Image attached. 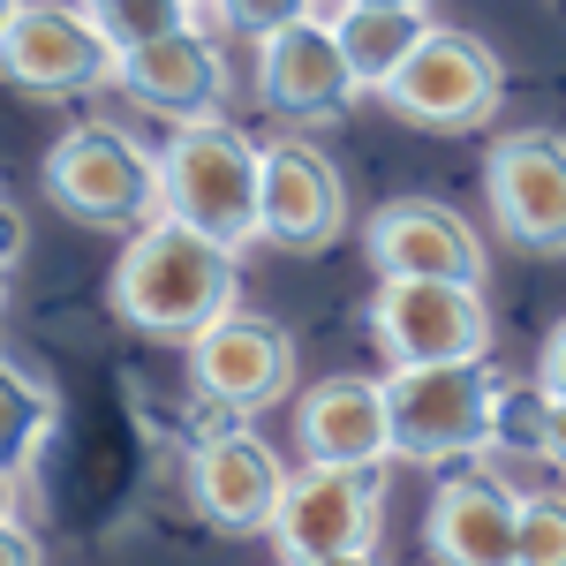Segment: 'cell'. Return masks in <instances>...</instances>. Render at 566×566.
Masks as SVG:
<instances>
[{"mask_svg":"<svg viewBox=\"0 0 566 566\" xmlns=\"http://www.w3.org/2000/svg\"><path fill=\"white\" fill-rule=\"evenodd\" d=\"M234 250H219L205 242L197 227H181V219H159V227H144L122 242V258H114V280H106V303L114 317L144 333V340H159V348H197L205 333H212L219 317L234 310Z\"/></svg>","mask_w":566,"mask_h":566,"instance_id":"6da1fadb","label":"cell"},{"mask_svg":"<svg viewBox=\"0 0 566 566\" xmlns=\"http://www.w3.org/2000/svg\"><path fill=\"white\" fill-rule=\"evenodd\" d=\"M167 175V219L197 227L219 250L264 242V144L242 136L234 122H181L159 151Z\"/></svg>","mask_w":566,"mask_h":566,"instance_id":"7a4b0ae2","label":"cell"},{"mask_svg":"<svg viewBox=\"0 0 566 566\" xmlns=\"http://www.w3.org/2000/svg\"><path fill=\"white\" fill-rule=\"evenodd\" d=\"M45 205L76 227H98V234H144L167 219V175L159 159L136 144L129 129L114 122H76L45 151Z\"/></svg>","mask_w":566,"mask_h":566,"instance_id":"3957f363","label":"cell"},{"mask_svg":"<svg viewBox=\"0 0 566 566\" xmlns=\"http://www.w3.org/2000/svg\"><path fill=\"white\" fill-rule=\"evenodd\" d=\"M370 333L392 370H438V363H483L491 355V287L469 280H378Z\"/></svg>","mask_w":566,"mask_h":566,"instance_id":"277c9868","label":"cell"},{"mask_svg":"<svg viewBox=\"0 0 566 566\" xmlns=\"http://www.w3.org/2000/svg\"><path fill=\"white\" fill-rule=\"evenodd\" d=\"M491 370L483 363H438V370H386V416H392V453L400 461H469L491 446Z\"/></svg>","mask_w":566,"mask_h":566,"instance_id":"5b68a950","label":"cell"},{"mask_svg":"<svg viewBox=\"0 0 566 566\" xmlns=\"http://www.w3.org/2000/svg\"><path fill=\"white\" fill-rule=\"evenodd\" d=\"M499 98H506V69L469 31H431V39L408 53V69L378 91L386 114H400L408 129H438V136L483 129L499 114Z\"/></svg>","mask_w":566,"mask_h":566,"instance_id":"8992f818","label":"cell"},{"mask_svg":"<svg viewBox=\"0 0 566 566\" xmlns=\"http://www.w3.org/2000/svg\"><path fill=\"white\" fill-rule=\"evenodd\" d=\"M378 528H386V476L378 469H310L303 461L287 476L272 544L287 566H310V559L378 552Z\"/></svg>","mask_w":566,"mask_h":566,"instance_id":"52a82bcc","label":"cell"},{"mask_svg":"<svg viewBox=\"0 0 566 566\" xmlns=\"http://www.w3.org/2000/svg\"><path fill=\"white\" fill-rule=\"evenodd\" d=\"M491 227L528 258H566V136L559 129H514L483 159Z\"/></svg>","mask_w":566,"mask_h":566,"instance_id":"ba28073f","label":"cell"},{"mask_svg":"<svg viewBox=\"0 0 566 566\" xmlns=\"http://www.w3.org/2000/svg\"><path fill=\"white\" fill-rule=\"evenodd\" d=\"M114 76V45L98 39L84 8L61 0H23L15 23L0 31V84H15L23 98H76Z\"/></svg>","mask_w":566,"mask_h":566,"instance_id":"9c48e42d","label":"cell"},{"mask_svg":"<svg viewBox=\"0 0 566 566\" xmlns=\"http://www.w3.org/2000/svg\"><path fill=\"white\" fill-rule=\"evenodd\" d=\"M348 234V175L310 136H264V242L272 250H333Z\"/></svg>","mask_w":566,"mask_h":566,"instance_id":"30bf717a","label":"cell"},{"mask_svg":"<svg viewBox=\"0 0 566 566\" xmlns=\"http://www.w3.org/2000/svg\"><path fill=\"white\" fill-rule=\"evenodd\" d=\"M258 98L280 114V122H303V129H333L348 122L363 84H355L348 53L325 23H287L280 39L258 45Z\"/></svg>","mask_w":566,"mask_h":566,"instance_id":"8fae6325","label":"cell"},{"mask_svg":"<svg viewBox=\"0 0 566 566\" xmlns=\"http://www.w3.org/2000/svg\"><path fill=\"white\" fill-rule=\"evenodd\" d=\"M189 499L219 536H272L280 499H287V469L258 431H212L189 453Z\"/></svg>","mask_w":566,"mask_h":566,"instance_id":"7c38bea8","label":"cell"},{"mask_svg":"<svg viewBox=\"0 0 566 566\" xmlns=\"http://www.w3.org/2000/svg\"><path fill=\"white\" fill-rule=\"evenodd\" d=\"M370 264L386 280H469L483 287V234L453 205L438 197H400V205H378L370 212V234H363Z\"/></svg>","mask_w":566,"mask_h":566,"instance_id":"4fadbf2b","label":"cell"},{"mask_svg":"<svg viewBox=\"0 0 566 566\" xmlns=\"http://www.w3.org/2000/svg\"><path fill=\"white\" fill-rule=\"evenodd\" d=\"M114 91H129L136 106L167 114V122H219L227 91H234V69L219 53L212 31H175L159 45H136V53H114Z\"/></svg>","mask_w":566,"mask_h":566,"instance_id":"5bb4252c","label":"cell"},{"mask_svg":"<svg viewBox=\"0 0 566 566\" xmlns=\"http://www.w3.org/2000/svg\"><path fill=\"white\" fill-rule=\"evenodd\" d=\"M189 378L205 386V400L234 408V416H258L272 400H287V386H295V340L272 317L227 310L212 333L189 348Z\"/></svg>","mask_w":566,"mask_h":566,"instance_id":"9a60e30c","label":"cell"},{"mask_svg":"<svg viewBox=\"0 0 566 566\" xmlns=\"http://www.w3.org/2000/svg\"><path fill=\"white\" fill-rule=\"evenodd\" d=\"M423 544L438 566H514L522 559V491H506L483 469H461L431 491Z\"/></svg>","mask_w":566,"mask_h":566,"instance_id":"2e32d148","label":"cell"},{"mask_svg":"<svg viewBox=\"0 0 566 566\" xmlns=\"http://www.w3.org/2000/svg\"><path fill=\"white\" fill-rule=\"evenodd\" d=\"M295 446L310 469H378L392 461V416H386V378H317L295 400Z\"/></svg>","mask_w":566,"mask_h":566,"instance_id":"e0dca14e","label":"cell"},{"mask_svg":"<svg viewBox=\"0 0 566 566\" xmlns=\"http://www.w3.org/2000/svg\"><path fill=\"white\" fill-rule=\"evenodd\" d=\"M333 39L348 53L355 84L378 98V91L408 69V53L431 39V8H348V15L333 23Z\"/></svg>","mask_w":566,"mask_h":566,"instance_id":"ac0fdd59","label":"cell"},{"mask_svg":"<svg viewBox=\"0 0 566 566\" xmlns=\"http://www.w3.org/2000/svg\"><path fill=\"white\" fill-rule=\"evenodd\" d=\"M45 438H53V392H45L23 363L0 355V469L31 476L39 453H45Z\"/></svg>","mask_w":566,"mask_h":566,"instance_id":"d6986e66","label":"cell"},{"mask_svg":"<svg viewBox=\"0 0 566 566\" xmlns=\"http://www.w3.org/2000/svg\"><path fill=\"white\" fill-rule=\"evenodd\" d=\"M76 8L98 23V39L114 45V53L159 45V39H175V31H205V8H189V0H76Z\"/></svg>","mask_w":566,"mask_h":566,"instance_id":"ffe728a7","label":"cell"},{"mask_svg":"<svg viewBox=\"0 0 566 566\" xmlns=\"http://www.w3.org/2000/svg\"><path fill=\"white\" fill-rule=\"evenodd\" d=\"M544 438H552V386L544 378H499L491 386V446L544 453Z\"/></svg>","mask_w":566,"mask_h":566,"instance_id":"44dd1931","label":"cell"},{"mask_svg":"<svg viewBox=\"0 0 566 566\" xmlns=\"http://www.w3.org/2000/svg\"><path fill=\"white\" fill-rule=\"evenodd\" d=\"M514 566H566V491H522V559Z\"/></svg>","mask_w":566,"mask_h":566,"instance_id":"7402d4cb","label":"cell"},{"mask_svg":"<svg viewBox=\"0 0 566 566\" xmlns=\"http://www.w3.org/2000/svg\"><path fill=\"white\" fill-rule=\"evenodd\" d=\"M303 15H310V0H212V31H242L250 45L280 39Z\"/></svg>","mask_w":566,"mask_h":566,"instance_id":"603a6c76","label":"cell"},{"mask_svg":"<svg viewBox=\"0 0 566 566\" xmlns=\"http://www.w3.org/2000/svg\"><path fill=\"white\" fill-rule=\"evenodd\" d=\"M536 378L552 386V400H566V317L544 333V348H536Z\"/></svg>","mask_w":566,"mask_h":566,"instance_id":"cb8c5ba5","label":"cell"},{"mask_svg":"<svg viewBox=\"0 0 566 566\" xmlns=\"http://www.w3.org/2000/svg\"><path fill=\"white\" fill-rule=\"evenodd\" d=\"M0 566H45L39 528H23V522H0Z\"/></svg>","mask_w":566,"mask_h":566,"instance_id":"d4e9b609","label":"cell"},{"mask_svg":"<svg viewBox=\"0 0 566 566\" xmlns=\"http://www.w3.org/2000/svg\"><path fill=\"white\" fill-rule=\"evenodd\" d=\"M23 242H31V234H23V212L0 197V280H8V264L23 258Z\"/></svg>","mask_w":566,"mask_h":566,"instance_id":"484cf974","label":"cell"},{"mask_svg":"<svg viewBox=\"0 0 566 566\" xmlns=\"http://www.w3.org/2000/svg\"><path fill=\"white\" fill-rule=\"evenodd\" d=\"M0 522H23V476L0 469Z\"/></svg>","mask_w":566,"mask_h":566,"instance_id":"4316f807","label":"cell"},{"mask_svg":"<svg viewBox=\"0 0 566 566\" xmlns=\"http://www.w3.org/2000/svg\"><path fill=\"white\" fill-rule=\"evenodd\" d=\"M544 461L566 469V400H552V438H544Z\"/></svg>","mask_w":566,"mask_h":566,"instance_id":"83f0119b","label":"cell"},{"mask_svg":"<svg viewBox=\"0 0 566 566\" xmlns=\"http://www.w3.org/2000/svg\"><path fill=\"white\" fill-rule=\"evenodd\" d=\"M310 566H386L378 552H348V559H310Z\"/></svg>","mask_w":566,"mask_h":566,"instance_id":"f1b7e54d","label":"cell"},{"mask_svg":"<svg viewBox=\"0 0 566 566\" xmlns=\"http://www.w3.org/2000/svg\"><path fill=\"white\" fill-rule=\"evenodd\" d=\"M355 8H431V0H355Z\"/></svg>","mask_w":566,"mask_h":566,"instance_id":"f546056e","label":"cell"},{"mask_svg":"<svg viewBox=\"0 0 566 566\" xmlns=\"http://www.w3.org/2000/svg\"><path fill=\"white\" fill-rule=\"evenodd\" d=\"M15 8H23V0H0V31H8V23H15Z\"/></svg>","mask_w":566,"mask_h":566,"instance_id":"4dcf8cb0","label":"cell"},{"mask_svg":"<svg viewBox=\"0 0 566 566\" xmlns=\"http://www.w3.org/2000/svg\"><path fill=\"white\" fill-rule=\"evenodd\" d=\"M189 8H212V0H189ZM205 31H212V15H205Z\"/></svg>","mask_w":566,"mask_h":566,"instance_id":"1f68e13d","label":"cell"}]
</instances>
